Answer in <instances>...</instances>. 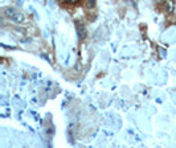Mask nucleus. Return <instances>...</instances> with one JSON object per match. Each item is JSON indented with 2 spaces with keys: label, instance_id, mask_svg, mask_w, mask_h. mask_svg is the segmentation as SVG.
Masks as SVG:
<instances>
[{
  "label": "nucleus",
  "instance_id": "nucleus-1",
  "mask_svg": "<svg viewBox=\"0 0 176 148\" xmlns=\"http://www.w3.org/2000/svg\"><path fill=\"white\" fill-rule=\"evenodd\" d=\"M4 15L8 19H11V21H13V23H23L24 21V16H23L21 13H19L16 9H13V8H5L4 9Z\"/></svg>",
  "mask_w": 176,
  "mask_h": 148
},
{
  "label": "nucleus",
  "instance_id": "nucleus-2",
  "mask_svg": "<svg viewBox=\"0 0 176 148\" xmlns=\"http://www.w3.org/2000/svg\"><path fill=\"white\" fill-rule=\"evenodd\" d=\"M77 35H78V39L79 40H84L86 37V28L82 25H77Z\"/></svg>",
  "mask_w": 176,
  "mask_h": 148
},
{
  "label": "nucleus",
  "instance_id": "nucleus-3",
  "mask_svg": "<svg viewBox=\"0 0 176 148\" xmlns=\"http://www.w3.org/2000/svg\"><path fill=\"white\" fill-rule=\"evenodd\" d=\"M95 5V0H88V7L89 8H93Z\"/></svg>",
  "mask_w": 176,
  "mask_h": 148
},
{
  "label": "nucleus",
  "instance_id": "nucleus-4",
  "mask_svg": "<svg viewBox=\"0 0 176 148\" xmlns=\"http://www.w3.org/2000/svg\"><path fill=\"white\" fill-rule=\"evenodd\" d=\"M68 4H76V3H78V0H65Z\"/></svg>",
  "mask_w": 176,
  "mask_h": 148
}]
</instances>
